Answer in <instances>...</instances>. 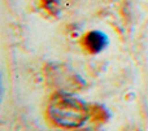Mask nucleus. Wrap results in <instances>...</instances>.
Here are the masks:
<instances>
[{
    "label": "nucleus",
    "mask_w": 148,
    "mask_h": 131,
    "mask_svg": "<svg viewBox=\"0 0 148 131\" xmlns=\"http://www.w3.org/2000/svg\"><path fill=\"white\" fill-rule=\"evenodd\" d=\"M48 118L62 129H79L91 117L90 105L68 92H59L47 108Z\"/></svg>",
    "instance_id": "1"
},
{
    "label": "nucleus",
    "mask_w": 148,
    "mask_h": 131,
    "mask_svg": "<svg viewBox=\"0 0 148 131\" xmlns=\"http://www.w3.org/2000/svg\"><path fill=\"white\" fill-rule=\"evenodd\" d=\"M108 36L103 31L94 30L88 31L83 36V47L90 52V53H100L103 49L107 48L108 46Z\"/></svg>",
    "instance_id": "2"
},
{
    "label": "nucleus",
    "mask_w": 148,
    "mask_h": 131,
    "mask_svg": "<svg viewBox=\"0 0 148 131\" xmlns=\"http://www.w3.org/2000/svg\"><path fill=\"white\" fill-rule=\"evenodd\" d=\"M90 114H91V118L96 122H105L110 117L109 112L103 105H100V104H92V105H90Z\"/></svg>",
    "instance_id": "3"
},
{
    "label": "nucleus",
    "mask_w": 148,
    "mask_h": 131,
    "mask_svg": "<svg viewBox=\"0 0 148 131\" xmlns=\"http://www.w3.org/2000/svg\"><path fill=\"white\" fill-rule=\"evenodd\" d=\"M44 8L52 14H57L60 10V0H42Z\"/></svg>",
    "instance_id": "4"
},
{
    "label": "nucleus",
    "mask_w": 148,
    "mask_h": 131,
    "mask_svg": "<svg viewBox=\"0 0 148 131\" xmlns=\"http://www.w3.org/2000/svg\"><path fill=\"white\" fill-rule=\"evenodd\" d=\"M73 131H91V130H75V129H73Z\"/></svg>",
    "instance_id": "5"
}]
</instances>
